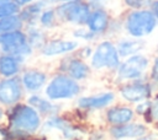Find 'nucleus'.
Returning a JSON list of instances; mask_svg holds the SVG:
<instances>
[{"label": "nucleus", "instance_id": "obj_13", "mask_svg": "<svg viewBox=\"0 0 158 140\" xmlns=\"http://www.w3.org/2000/svg\"><path fill=\"white\" fill-rule=\"evenodd\" d=\"M115 45L121 59H126L137 53H142L146 48V41L139 38H132L128 36H120L115 41Z\"/></svg>", "mask_w": 158, "mask_h": 140}, {"label": "nucleus", "instance_id": "obj_16", "mask_svg": "<svg viewBox=\"0 0 158 140\" xmlns=\"http://www.w3.org/2000/svg\"><path fill=\"white\" fill-rule=\"evenodd\" d=\"M21 82L27 92H37L47 85V74L38 69H27L21 75Z\"/></svg>", "mask_w": 158, "mask_h": 140}, {"label": "nucleus", "instance_id": "obj_34", "mask_svg": "<svg viewBox=\"0 0 158 140\" xmlns=\"http://www.w3.org/2000/svg\"><path fill=\"white\" fill-rule=\"evenodd\" d=\"M148 7H149V10L152 11V14L154 15V17H156L157 21H158V0L152 1V2L148 5Z\"/></svg>", "mask_w": 158, "mask_h": 140}, {"label": "nucleus", "instance_id": "obj_40", "mask_svg": "<svg viewBox=\"0 0 158 140\" xmlns=\"http://www.w3.org/2000/svg\"><path fill=\"white\" fill-rule=\"evenodd\" d=\"M7 1H11V0H0V5H1V4H5V2H7Z\"/></svg>", "mask_w": 158, "mask_h": 140}, {"label": "nucleus", "instance_id": "obj_21", "mask_svg": "<svg viewBox=\"0 0 158 140\" xmlns=\"http://www.w3.org/2000/svg\"><path fill=\"white\" fill-rule=\"evenodd\" d=\"M25 32L27 37V43L33 48V50L40 52L49 38V33L43 28H41L38 25L25 27Z\"/></svg>", "mask_w": 158, "mask_h": 140}, {"label": "nucleus", "instance_id": "obj_7", "mask_svg": "<svg viewBox=\"0 0 158 140\" xmlns=\"http://www.w3.org/2000/svg\"><path fill=\"white\" fill-rule=\"evenodd\" d=\"M148 65L149 58L143 53H137L123 59V61H121L118 68L116 69V74L117 77L122 81L139 80L148 69Z\"/></svg>", "mask_w": 158, "mask_h": 140}, {"label": "nucleus", "instance_id": "obj_41", "mask_svg": "<svg viewBox=\"0 0 158 140\" xmlns=\"http://www.w3.org/2000/svg\"><path fill=\"white\" fill-rule=\"evenodd\" d=\"M157 49H158V42H157Z\"/></svg>", "mask_w": 158, "mask_h": 140}, {"label": "nucleus", "instance_id": "obj_32", "mask_svg": "<svg viewBox=\"0 0 158 140\" xmlns=\"http://www.w3.org/2000/svg\"><path fill=\"white\" fill-rule=\"evenodd\" d=\"M151 81L152 84L158 85V55L153 59V64L151 68Z\"/></svg>", "mask_w": 158, "mask_h": 140}, {"label": "nucleus", "instance_id": "obj_14", "mask_svg": "<svg viewBox=\"0 0 158 140\" xmlns=\"http://www.w3.org/2000/svg\"><path fill=\"white\" fill-rule=\"evenodd\" d=\"M64 65H65L64 70L67 71V75H69L72 79L77 81H83L88 79V76L90 75V68L88 63L80 56L73 55V53L67 55Z\"/></svg>", "mask_w": 158, "mask_h": 140}, {"label": "nucleus", "instance_id": "obj_6", "mask_svg": "<svg viewBox=\"0 0 158 140\" xmlns=\"http://www.w3.org/2000/svg\"><path fill=\"white\" fill-rule=\"evenodd\" d=\"M0 52L26 59L31 56L35 50L27 43L26 32L23 28L0 34Z\"/></svg>", "mask_w": 158, "mask_h": 140}, {"label": "nucleus", "instance_id": "obj_27", "mask_svg": "<svg viewBox=\"0 0 158 140\" xmlns=\"http://www.w3.org/2000/svg\"><path fill=\"white\" fill-rule=\"evenodd\" d=\"M19 12H20V7L12 1H7L0 5V18L19 15Z\"/></svg>", "mask_w": 158, "mask_h": 140}, {"label": "nucleus", "instance_id": "obj_19", "mask_svg": "<svg viewBox=\"0 0 158 140\" xmlns=\"http://www.w3.org/2000/svg\"><path fill=\"white\" fill-rule=\"evenodd\" d=\"M26 59L11 54L0 53V76L2 77H14L17 76L21 69V64Z\"/></svg>", "mask_w": 158, "mask_h": 140}, {"label": "nucleus", "instance_id": "obj_36", "mask_svg": "<svg viewBox=\"0 0 158 140\" xmlns=\"http://www.w3.org/2000/svg\"><path fill=\"white\" fill-rule=\"evenodd\" d=\"M46 1H47V4L51 5V6H54V5L59 4V0H46Z\"/></svg>", "mask_w": 158, "mask_h": 140}, {"label": "nucleus", "instance_id": "obj_35", "mask_svg": "<svg viewBox=\"0 0 158 140\" xmlns=\"http://www.w3.org/2000/svg\"><path fill=\"white\" fill-rule=\"evenodd\" d=\"M12 2H15L20 9L21 7H23V6H26L27 4H30V2H32V1H35V0H11Z\"/></svg>", "mask_w": 158, "mask_h": 140}, {"label": "nucleus", "instance_id": "obj_12", "mask_svg": "<svg viewBox=\"0 0 158 140\" xmlns=\"http://www.w3.org/2000/svg\"><path fill=\"white\" fill-rule=\"evenodd\" d=\"M43 130L47 133L49 131H58L63 140H74L79 136V130L74 128L72 123L58 114L49 115L48 119L43 124Z\"/></svg>", "mask_w": 158, "mask_h": 140}, {"label": "nucleus", "instance_id": "obj_18", "mask_svg": "<svg viewBox=\"0 0 158 140\" xmlns=\"http://www.w3.org/2000/svg\"><path fill=\"white\" fill-rule=\"evenodd\" d=\"M111 135L116 140L121 139H131V138H141L146 135L147 126L141 123H126L122 125L112 126L110 130Z\"/></svg>", "mask_w": 158, "mask_h": 140}, {"label": "nucleus", "instance_id": "obj_10", "mask_svg": "<svg viewBox=\"0 0 158 140\" xmlns=\"http://www.w3.org/2000/svg\"><path fill=\"white\" fill-rule=\"evenodd\" d=\"M112 16L114 15L109 7L91 9L88 21L85 23V27L89 31H91L94 34H96L99 38L106 37V32H107V28H109Z\"/></svg>", "mask_w": 158, "mask_h": 140}, {"label": "nucleus", "instance_id": "obj_39", "mask_svg": "<svg viewBox=\"0 0 158 140\" xmlns=\"http://www.w3.org/2000/svg\"><path fill=\"white\" fill-rule=\"evenodd\" d=\"M70 1H77V0H59V2H70Z\"/></svg>", "mask_w": 158, "mask_h": 140}, {"label": "nucleus", "instance_id": "obj_2", "mask_svg": "<svg viewBox=\"0 0 158 140\" xmlns=\"http://www.w3.org/2000/svg\"><path fill=\"white\" fill-rule=\"evenodd\" d=\"M9 123L16 133L33 134L41 126V114L30 104L17 103L9 113Z\"/></svg>", "mask_w": 158, "mask_h": 140}, {"label": "nucleus", "instance_id": "obj_38", "mask_svg": "<svg viewBox=\"0 0 158 140\" xmlns=\"http://www.w3.org/2000/svg\"><path fill=\"white\" fill-rule=\"evenodd\" d=\"M143 1L146 2V5H147V7H148V5H149V4L152 2V1H154V0H143Z\"/></svg>", "mask_w": 158, "mask_h": 140}, {"label": "nucleus", "instance_id": "obj_20", "mask_svg": "<svg viewBox=\"0 0 158 140\" xmlns=\"http://www.w3.org/2000/svg\"><path fill=\"white\" fill-rule=\"evenodd\" d=\"M133 117L135 111L127 106H115L106 111V120L114 126L130 123Z\"/></svg>", "mask_w": 158, "mask_h": 140}, {"label": "nucleus", "instance_id": "obj_9", "mask_svg": "<svg viewBox=\"0 0 158 140\" xmlns=\"http://www.w3.org/2000/svg\"><path fill=\"white\" fill-rule=\"evenodd\" d=\"M23 91L20 77H4L0 80V104L7 107L17 104L23 96Z\"/></svg>", "mask_w": 158, "mask_h": 140}, {"label": "nucleus", "instance_id": "obj_11", "mask_svg": "<svg viewBox=\"0 0 158 140\" xmlns=\"http://www.w3.org/2000/svg\"><path fill=\"white\" fill-rule=\"evenodd\" d=\"M152 95V86L149 82H143L141 80H135L120 87V96L122 99L130 103H139L146 101Z\"/></svg>", "mask_w": 158, "mask_h": 140}, {"label": "nucleus", "instance_id": "obj_22", "mask_svg": "<svg viewBox=\"0 0 158 140\" xmlns=\"http://www.w3.org/2000/svg\"><path fill=\"white\" fill-rule=\"evenodd\" d=\"M27 104H30L32 108H35L40 114H43V115H53L56 114V109H57V104L53 103L51 99L48 98H43L38 95H31L28 98H27Z\"/></svg>", "mask_w": 158, "mask_h": 140}, {"label": "nucleus", "instance_id": "obj_29", "mask_svg": "<svg viewBox=\"0 0 158 140\" xmlns=\"http://www.w3.org/2000/svg\"><path fill=\"white\" fill-rule=\"evenodd\" d=\"M78 49L80 50L79 52V56L81 59L86 60V59H90V56L93 54V50H94V45L91 43H85L84 45H80Z\"/></svg>", "mask_w": 158, "mask_h": 140}, {"label": "nucleus", "instance_id": "obj_25", "mask_svg": "<svg viewBox=\"0 0 158 140\" xmlns=\"http://www.w3.org/2000/svg\"><path fill=\"white\" fill-rule=\"evenodd\" d=\"M72 38L77 39V41H83L85 43H94L98 42L100 38L94 34L91 31H89L85 26H79V27H73L72 29Z\"/></svg>", "mask_w": 158, "mask_h": 140}, {"label": "nucleus", "instance_id": "obj_28", "mask_svg": "<svg viewBox=\"0 0 158 140\" xmlns=\"http://www.w3.org/2000/svg\"><path fill=\"white\" fill-rule=\"evenodd\" d=\"M121 1H122V7H125V10H139L147 7L143 0H121Z\"/></svg>", "mask_w": 158, "mask_h": 140}, {"label": "nucleus", "instance_id": "obj_17", "mask_svg": "<svg viewBox=\"0 0 158 140\" xmlns=\"http://www.w3.org/2000/svg\"><path fill=\"white\" fill-rule=\"evenodd\" d=\"M47 6H48V4L46 0H35L30 4H27L26 6L21 7L19 16L21 17L25 27L38 25V16Z\"/></svg>", "mask_w": 158, "mask_h": 140}, {"label": "nucleus", "instance_id": "obj_33", "mask_svg": "<svg viewBox=\"0 0 158 140\" xmlns=\"http://www.w3.org/2000/svg\"><path fill=\"white\" fill-rule=\"evenodd\" d=\"M149 106H151V101H148V99L142 101V102L137 103L135 112L138 113V114H146V113H148V111H149Z\"/></svg>", "mask_w": 158, "mask_h": 140}, {"label": "nucleus", "instance_id": "obj_4", "mask_svg": "<svg viewBox=\"0 0 158 140\" xmlns=\"http://www.w3.org/2000/svg\"><path fill=\"white\" fill-rule=\"evenodd\" d=\"M121 63V58L118 56L115 41L109 37L100 38L93 50L90 56V65L95 70H116Z\"/></svg>", "mask_w": 158, "mask_h": 140}, {"label": "nucleus", "instance_id": "obj_24", "mask_svg": "<svg viewBox=\"0 0 158 140\" xmlns=\"http://www.w3.org/2000/svg\"><path fill=\"white\" fill-rule=\"evenodd\" d=\"M23 28H25V25L19 15L0 18V34L12 32L16 29H23Z\"/></svg>", "mask_w": 158, "mask_h": 140}, {"label": "nucleus", "instance_id": "obj_3", "mask_svg": "<svg viewBox=\"0 0 158 140\" xmlns=\"http://www.w3.org/2000/svg\"><path fill=\"white\" fill-rule=\"evenodd\" d=\"M54 11L60 25L79 27L85 26L91 7L85 0H77L70 2H59L54 5Z\"/></svg>", "mask_w": 158, "mask_h": 140}, {"label": "nucleus", "instance_id": "obj_23", "mask_svg": "<svg viewBox=\"0 0 158 140\" xmlns=\"http://www.w3.org/2000/svg\"><path fill=\"white\" fill-rule=\"evenodd\" d=\"M38 26L41 28H43L44 31H47L48 33L51 31L57 29L60 26L58 18H57L56 11H54V6L48 5L47 7H44V10L38 16Z\"/></svg>", "mask_w": 158, "mask_h": 140}, {"label": "nucleus", "instance_id": "obj_31", "mask_svg": "<svg viewBox=\"0 0 158 140\" xmlns=\"http://www.w3.org/2000/svg\"><path fill=\"white\" fill-rule=\"evenodd\" d=\"M91 9H96V7H110V5L115 1V0H85Z\"/></svg>", "mask_w": 158, "mask_h": 140}, {"label": "nucleus", "instance_id": "obj_26", "mask_svg": "<svg viewBox=\"0 0 158 140\" xmlns=\"http://www.w3.org/2000/svg\"><path fill=\"white\" fill-rule=\"evenodd\" d=\"M123 33V22H122V16L121 15H114L111 21H110V25H109V28H107V32H106V37L109 38H117L120 36H122Z\"/></svg>", "mask_w": 158, "mask_h": 140}, {"label": "nucleus", "instance_id": "obj_8", "mask_svg": "<svg viewBox=\"0 0 158 140\" xmlns=\"http://www.w3.org/2000/svg\"><path fill=\"white\" fill-rule=\"evenodd\" d=\"M80 42L74 38H64L58 36H49L46 44L41 48L40 54L44 58H53L59 55H68L78 50Z\"/></svg>", "mask_w": 158, "mask_h": 140}, {"label": "nucleus", "instance_id": "obj_15", "mask_svg": "<svg viewBox=\"0 0 158 140\" xmlns=\"http://www.w3.org/2000/svg\"><path fill=\"white\" fill-rule=\"evenodd\" d=\"M115 101V93L111 91L93 95V96H83L77 101V106L81 109H101L106 108Z\"/></svg>", "mask_w": 158, "mask_h": 140}, {"label": "nucleus", "instance_id": "obj_5", "mask_svg": "<svg viewBox=\"0 0 158 140\" xmlns=\"http://www.w3.org/2000/svg\"><path fill=\"white\" fill-rule=\"evenodd\" d=\"M80 90L81 87L79 85V81L72 79L67 74H57L46 85L44 93L48 99L56 102L72 99L80 93Z\"/></svg>", "mask_w": 158, "mask_h": 140}, {"label": "nucleus", "instance_id": "obj_37", "mask_svg": "<svg viewBox=\"0 0 158 140\" xmlns=\"http://www.w3.org/2000/svg\"><path fill=\"white\" fill-rule=\"evenodd\" d=\"M4 115H5V113H4L2 108L0 107V123H1V122H2V119H4Z\"/></svg>", "mask_w": 158, "mask_h": 140}, {"label": "nucleus", "instance_id": "obj_1", "mask_svg": "<svg viewBox=\"0 0 158 140\" xmlns=\"http://www.w3.org/2000/svg\"><path fill=\"white\" fill-rule=\"evenodd\" d=\"M121 16L125 36L144 39L158 28V21L149 7H143L139 10H125Z\"/></svg>", "mask_w": 158, "mask_h": 140}, {"label": "nucleus", "instance_id": "obj_30", "mask_svg": "<svg viewBox=\"0 0 158 140\" xmlns=\"http://www.w3.org/2000/svg\"><path fill=\"white\" fill-rule=\"evenodd\" d=\"M148 114H149V118L152 119V122H157L158 123V96L153 101H151Z\"/></svg>", "mask_w": 158, "mask_h": 140}]
</instances>
